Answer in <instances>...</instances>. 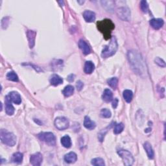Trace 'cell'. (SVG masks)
I'll return each instance as SVG.
<instances>
[{
	"label": "cell",
	"mask_w": 166,
	"mask_h": 166,
	"mask_svg": "<svg viewBox=\"0 0 166 166\" xmlns=\"http://www.w3.org/2000/svg\"><path fill=\"white\" fill-rule=\"evenodd\" d=\"M150 25L152 27V28L154 29H159L164 24V21L161 18H153L151 20H150Z\"/></svg>",
	"instance_id": "obj_11"
},
{
	"label": "cell",
	"mask_w": 166,
	"mask_h": 166,
	"mask_svg": "<svg viewBox=\"0 0 166 166\" xmlns=\"http://www.w3.org/2000/svg\"><path fill=\"white\" fill-rule=\"evenodd\" d=\"M143 147L146 150V153L147 154V156H148L149 158L153 159V158H154V151H153V149L152 148L151 143H150L148 142H145L143 144Z\"/></svg>",
	"instance_id": "obj_19"
},
{
	"label": "cell",
	"mask_w": 166,
	"mask_h": 166,
	"mask_svg": "<svg viewBox=\"0 0 166 166\" xmlns=\"http://www.w3.org/2000/svg\"><path fill=\"white\" fill-rule=\"evenodd\" d=\"M117 105H118V99L117 98H115L113 101H112V107H113L114 109H116Z\"/></svg>",
	"instance_id": "obj_35"
},
{
	"label": "cell",
	"mask_w": 166,
	"mask_h": 166,
	"mask_svg": "<svg viewBox=\"0 0 166 166\" xmlns=\"http://www.w3.org/2000/svg\"><path fill=\"white\" fill-rule=\"evenodd\" d=\"M117 84H118V79L116 77H112L108 80V84L112 88L116 89L117 87Z\"/></svg>",
	"instance_id": "obj_27"
},
{
	"label": "cell",
	"mask_w": 166,
	"mask_h": 166,
	"mask_svg": "<svg viewBox=\"0 0 166 166\" xmlns=\"http://www.w3.org/2000/svg\"><path fill=\"white\" fill-rule=\"evenodd\" d=\"M102 98L103 101L106 103H109L112 101V99H113V94H112V91L109 89H106L104 91L103 94L102 95Z\"/></svg>",
	"instance_id": "obj_21"
},
{
	"label": "cell",
	"mask_w": 166,
	"mask_h": 166,
	"mask_svg": "<svg viewBox=\"0 0 166 166\" xmlns=\"http://www.w3.org/2000/svg\"><path fill=\"white\" fill-rule=\"evenodd\" d=\"M154 61H155V63L157 64L159 66H161V67H163V68L165 67V62L162 59H161V58H160L157 57L156 58H155Z\"/></svg>",
	"instance_id": "obj_33"
},
{
	"label": "cell",
	"mask_w": 166,
	"mask_h": 166,
	"mask_svg": "<svg viewBox=\"0 0 166 166\" xmlns=\"http://www.w3.org/2000/svg\"><path fill=\"white\" fill-rule=\"evenodd\" d=\"M107 131H108V130L106 129H103L102 131H101L98 134V138L100 142H102L104 140V138H105V136L106 135V133L107 132Z\"/></svg>",
	"instance_id": "obj_32"
},
{
	"label": "cell",
	"mask_w": 166,
	"mask_h": 166,
	"mask_svg": "<svg viewBox=\"0 0 166 166\" xmlns=\"http://www.w3.org/2000/svg\"><path fill=\"white\" fill-rule=\"evenodd\" d=\"M97 27L99 31L104 36L105 40L111 38V33L115 28V25L109 19H105L97 22Z\"/></svg>",
	"instance_id": "obj_2"
},
{
	"label": "cell",
	"mask_w": 166,
	"mask_h": 166,
	"mask_svg": "<svg viewBox=\"0 0 166 166\" xmlns=\"http://www.w3.org/2000/svg\"><path fill=\"white\" fill-rule=\"evenodd\" d=\"M62 145L66 148H70L72 146V140L69 136H64L61 138Z\"/></svg>",
	"instance_id": "obj_24"
},
{
	"label": "cell",
	"mask_w": 166,
	"mask_h": 166,
	"mask_svg": "<svg viewBox=\"0 0 166 166\" xmlns=\"http://www.w3.org/2000/svg\"><path fill=\"white\" fill-rule=\"evenodd\" d=\"M1 140L3 143L9 147H13L17 143V137L13 133L5 129L1 130Z\"/></svg>",
	"instance_id": "obj_4"
},
{
	"label": "cell",
	"mask_w": 166,
	"mask_h": 166,
	"mask_svg": "<svg viewBox=\"0 0 166 166\" xmlns=\"http://www.w3.org/2000/svg\"><path fill=\"white\" fill-rule=\"evenodd\" d=\"M77 154L73 152L69 153L64 156V161L68 164H73L77 161Z\"/></svg>",
	"instance_id": "obj_17"
},
{
	"label": "cell",
	"mask_w": 166,
	"mask_h": 166,
	"mask_svg": "<svg viewBox=\"0 0 166 166\" xmlns=\"http://www.w3.org/2000/svg\"><path fill=\"white\" fill-rule=\"evenodd\" d=\"M11 161L14 164H21L23 161V154L19 152L14 153L11 158Z\"/></svg>",
	"instance_id": "obj_20"
},
{
	"label": "cell",
	"mask_w": 166,
	"mask_h": 166,
	"mask_svg": "<svg viewBox=\"0 0 166 166\" xmlns=\"http://www.w3.org/2000/svg\"><path fill=\"white\" fill-rule=\"evenodd\" d=\"M79 46L83 53V54L87 55L90 53L91 50L88 44L83 40H80L79 42Z\"/></svg>",
	"instance_id": "obj_13"
},
{
	"label": "cell",
	"mask_w": 166,
	"mask_h": 166,
	"mask_svg": "<svg viewBox=\"0 0 166 166\" xmlns=\"http://www.w3.org/2000/svg\"><path fill=\"white\" fill-rule=\"evenodd\" d=\"M117 47H118V45H117V40L116 37L113 36L109 44L104 47L101 53V57L106 58L114 55L117 50Z\"/></svg>",
	"instance_id": "obj_3"
},
{
	"label": "cell",
	"mask_w": 166,
	"mask_h": 166,
	"mask_svg": "<svg viewBox=\"0 0 166 166\" xmlns=\"http://www.w3.org/2000/svg\"><path fill=\"white\" fill-rule=\"evenodd\" d=\"M128 58L134 72L139 75L144 73L145 66H144L142 57L138 51L135 50L128 51Z\"/></svg>",
	"instance_id": "obj_1"
},
{
	"label": "cell",
	"mask_w": 166,
	"mask_h": 166,
	"mask_svg": "<svg viewBox=\"0 0 166 166\" xmlns=\"http://www.w3.org/2000/svg\"><path fill=\"white\" fill-rule=\"evenodd\" d=\"M140 8L143 13H147L149 10V6H148L147 2L146 1H144V0L142 1L140 3Z\"/></svg>",
	"instance_id": "obj_31"
},
{
	"label": "cell",
	"mask_w": 166,
	"mask_h": 166,
	"mask_svg": "<svg viewBox=\"0 0 166 166\" xmlns=\"http://www.w3.org/2000/svg\"><path fill=\"white\" fill-rule=\"evenodd\" d=\"M117 154L120 155V157L124 160V163L127 166L132 165L135 162L132 154L127 150H120L117 151Z\"/></svg>",
	"instance_id": "obj_6"
},
{
	"label": "cell",
	"mask_w": 166,
	"mask_h": 166,
	"mask_svg": "<svg viewBox=\"0 0 166 166\" xmlns=\"http://www.w3.org/2000/svg\"><path fill=\"white\" fill-rule=\"evenodd\" d=\"M7 79L9 80V81H14V82H18L19 81L18 76L14 72H9L7 75Z\"/></svg>",
	"instance_id": "obj_26"
},
{
	"label": "cell",
	"mask_w": 166,
	"mask_h": 166,
	"mask_svg": "<svg viewBox=\"0 0 166 166\" xmlns=\"http://www.w3.org/2000/svg\"><path fill=\"white\" fill-rule=\"evenodd\" d=\"M76 87H77V90L80 91L84 87V84L82 81H78L77 82V84H76Z\"/></svg>",
	"instance_id": "obj_34"
},
{
	"label": "cell",
	"mask_w": 166,
	"mask_h": 166,
	"mask_svg": "<svg viewBox=\"0 0 166 166\" xmlns=\"http://www.w3.org/2000/svg\"><path fill=\"white\" fill-rule=\"evenodd\" d=\"M84 126L88 130H93L95 128V123L90 120L88 116H85L84 120Z\"/></svg>",
	"instance_id": "obj_18"
},
{
	"label": "cell",
	"mask_w": 166,
	"mask_h": 166,
	"mask_svg": "<svg viewBox=\"0 0 166 166\" xmlns=\"http://www.w3.org/2000/svg\"><path fill=\"white\" fill-rule=\"evenodd\" d=\"M36 33L34 31L29 30L27 32V36H28V39L29 40V44L30 48H33L35 44V37H36Z\"/></svg>",
	"instance_id": "obj_15"
},
{
	"label": "cell",
	"mask_w": 166,
	"mask_h": 166,
	"mask_svg": "<svg viewBox=\"0 0 166 166\" xmlns=\"http://www.w3.org/2000/svg\"><path fill=\"white\" fill-rule=\"evenodd\" d=\"M50 81L51 85L57 87V86L60 85L63 83V79L57 74H53L51 76Z\"/></svg>",
	"instance_id": "obj_16"
},
{
	"label": "cell",
	"mask_w": 166,
	"mask_h": 166,
	"mask_svg": "<svg viewBox=\"0 0 166 166\" xmlns=\"http://www.w3.org/2000/svg\"><path fill=\"white\" fill-rule=\"evenodd\" d=\"M10 100L11 101V102L14 103V104L20 105L21 102V98L20 95L17 92H10L8 95Z\"/></svg>",
	"instance_id": "obj_12"
},
{
	"label": "cell",
	"mask_w": 166,
	"mask_h": 166,
	"mask_svg": "<svg viewBox=\"0 0 166 166\" xmlns=\"http://www.w3.org/2000/svg\"><path fill=\"white\" fill-rule=\"evenodd\" d=\"M39 138L50 146H54L56 144V138L52 132H41L38 135Z\"/></svg>",
	"instance_id": "obj_5"
},
{
	"label": "cell",
	"mask_w": 166,
	"mask_h": 166,
	"mask_svg": "<svg viewBox=\"0 0 166 166\" xmlns=\"http://www.w3.org/2000/svg\"><path fill=\"white\" fill-rule=\"evenodd\" d=\"M54 124L55 127L59 131L66 130L69 127V122L68 120L64 117H58L55 119Z\"/></svg>",
	"instance_id": "obj_7"
},
{
	"label": "cell",
	"mask_w": 166,
	"mask_h": 166,
	"mask_svg": "<svg viewBox=\"0 0 166 166\" xmlns=\"http://www.w3.org/2000/svg\"><path fill=\"white\" fill-rule=\"evenodd\" d=\"M117 14L123 20L129 21L131 18V11L128 7H122L119 8L117 10Z\"/></svg>",
	"instance_id": "obj_8"
},
{
	"label": "cell",
	"mask_w": 166,
	"mask_h": 166,
	"mask_svg": "<svg viewBox=\"0 0 166 166\" xmlns=\"http://www.w3.org/2000/svg\"><path fill=\"white\" fill-rule=\"evenodd\" d=\"M123 96L127 103H131L133 98V93L130 90H125L124 91Z\"/></svg>",
	"instance_id": "obj_25"
},
{
	"label": "cell",
	"mask_w": 166,
	"mask_h": 166,
	"mask_svg": "<svg viewBox=\"0 0 166 166\" xmlns=\"http://www.w3.org/2000/svg\"><path fill=\"white\" fill-rule=\"evenodd\" d=\"M73 92H74V88H73V87H72V85L66 86V87L64 88V90L62 91L63 95L66 98L72 95Z\"/></svg>",
	"instance_id": "obj_23"
},
{
	"label": "cell",
	"mask_w": 166,
	"mask_h": 166,
	"mask_svg": "<svg viewBox=\"0 0 166 166\" xmlns=\"http://www.w3.org/2000/svg\"><path fill=\"white\" fill-rule=\"evenodd\" d=\"M124 129V125L122 124V123H120V124H117L115 125L114 128V133L116 134V135H118V134H120L123 131Z\"/></svg>",
	"instance_id": "obj_29"
},
{
	"label": "cell",
	"mask_w": 166,
	"mask_h": 166,
	"mask_svg": "<svg viewBox=\"0 0 166 166\" xmlns=\"http://www.w3.org/2000/svg\"><path fill=\"white\" fill-rule=\"evenodd\" d=\"M5 112H6L7 114L9 116L13 115L15 110L13 105L11 103V101L10 100L8 95L6 96V98H5Z\"/></svg>",
	"instance_id": "obj_10"
},
{
	"label": "cell",
	"mask_w": 166,
	"mask_h": 166,
	"mask_svg": "<svg viewBox=\"0 0 166 166\" xmlns=\"http://www.w3.org/2000/svg\"><path fill=\"white\" fill-rule=\"evenodd\" d=\"M101 117H105V118H110L112 116L111 112L107 109H103L101 110Z\"/></svg>",
	"instance_id": "obj_30"
},
{
	"label": "cell",
	"mask_w": 166,
	"mask_h": 166,
	"mask_svg": "<svg viewBox=\"0 0 166 166\" xmlns=\"http://www.w3.org/2000/svg\"><path fill=\"white\" fill-rule=\"evenodd\" d=\"M83 17L87 22H93L95 20V13L91 11V10H87L83 13Z\"/></svg>",
	"instance_id": "obj_14"
},
{
	"label": "cell",
	"mask_w": 166,
	"mask_h": 166,
	"mask_svg": "<svg viewBox=\"0 0 166 166\" xmlns=\"http://www.w3.org/2000/svg\"><path fill=\"white\" fill-rule=\"evenodd\" d=\"M94 69H95V66L92 61H87L85 62L84 68V71L85 73L91 74L94 72Z\"/></svg>",
	"instance_id": "obj_22"
},
{
	"label": "cell",
	"mask_w": 166,
	"mask_h": 166,
	"mask_svg": "<svg viewBox=\"0 0 166 166\" xmlns=\"http://www.w3.org/2000/svg\"><path fill=\"white\" fill-rule=\"evenodd\" d=\"M92 165H99V166H104L105 165L104 160L101 158H96L93 160H92V162H91Z\"/></svg>",
	"instance_id": "obj_28"
},
{
	"label": "cell",
	"mask_w": 166,
	"mask_h": 166,
	"mask_svg": "<svg viewBox=\"0 0 166 166\" xmlns=\"http://www.w3.org/2000/svg\"><path fill=\"white\" fill-rule=\"evenodd\" d=\"M43 160L42 154L40 153H36L32 154L30 157V163L34 166H39L42 164Z\"/></svg>",
	"instance_id": "obj_9"
},
{
	"label": "cell",
	"mask_w": 166,
	"mask_h": 166,
	"mask_svg": "<svg viewBox=\"0 0 166 166\" xmlns=\"http://www.w3.org/2000/svg\"><path fill=\"white\" fill-rule=\"evenodd\" d=\"M74 77H75L74 75L72 74V75H70V76H69L68 77L67 79H68V81L69 82H73V81H74Z\"/></svg>",
	"instance_id": "obj_36"
}]
</instances>
